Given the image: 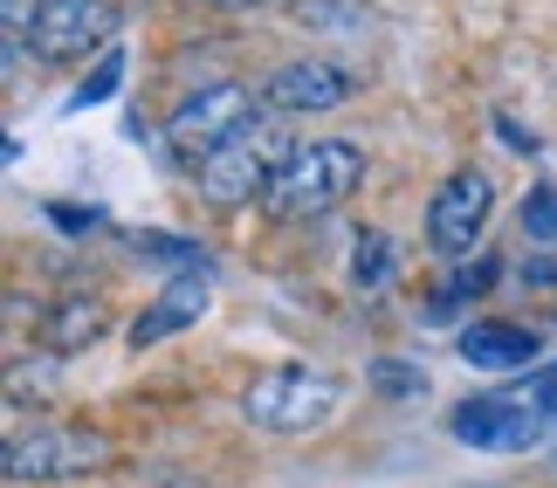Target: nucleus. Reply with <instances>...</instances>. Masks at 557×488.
Listing matches in <instances>:
<instances>
[{
    "instance_id": "obj_1",
    "label": "nucleus",
    "mask_w": 557,
    "mask_h": 488,
    "mask_svg": "<svg viewBox=\"0 0 557 488\" xmlns=\"http://www.w3.org/2000/svg\"><path fill=\"white\" fill-rule=\"evenodd\" d=\"M358 186H366V152L345 138H317V145H296L289 152V165L275 173L262 207L275 221H317L331 207H345Z\"/></svg>"
},
{
    "instance_id": "obj_2",
    "label": "nucleus",
    "mask_w": 557,
    "mask_h": 488,
    "mask_svg": "<svg viewBox=\"0 0 557 488\" xmlns=\"http://www.w3.org/2000/svg\"><path fill=\"white\" fill-rule=\"evenodd\" d=\"M289 132L275 124L269 111L262 117H248L242 132H234L221 152H207L200 165H193V179H200V200L207 207H248L255 193L269 200V186H275V173L289 165Z\"/></svg>"
},
{
    "instance_id": "obj_3",
    "label": "nucleus",
    "mask_w": 557,
    "mask_h": 488,
    "mask_svg": "<svg viewBox=\"0 0 557 488\" xmlns=\"http://www.w3.org/2000/svg\"><path fill=\"white\" fill-rule=\"evenodd\" d=\"M337 406H345V378L304 372V365L262 372L242 392L248 427H262V434H317V427H331V420H337Z\"/></svg>"
},
{
    "instance_id": "obj_4",
    "label": "nucleus",
    "mask_w": 557,
    "mask_h": 488,
    "mask_svg": "<svg viewBox=\"0 0 557 488\" xmlns=\"http://www.w3.org/2000/svg\"><path fill=\"white\" fill-rule=\"evenodd\" d=\"M248 117H262V111H255V90H248V83H207L200 97H186L180 111L165 117V145H173L180 159L200 165L207 152H221V145L242 132Z\"/></svg>"
},
{
    "instance_id": "obj_5",
    "label": "nucleus",
    "mask_w": 557,
    "mask_h": 488,
    "mask_svg": "<svg viewBox=\"0 0 557 488\" xmlns=\"http://www.w3.org/2000/svg\"><path fill=\"white\" fill-rule=\"evenodd\" d=\"M111 468V440L90 427H35L8 448L14 481H62V475H97Z\"/></svg>"
},
{
    "instance_id": "obj_6",
    "label": "nucleus",
    "mask_w": 557,
    "mask_h": 488,
    "mask_svg": "<svg viewBox=\"0 0 557 488\" xmlns=\"http://www.w3.org/2000/svg\"><path fill=\"white\" fill-rule=\"evenodd\" d=\"M488 214H496V186H488L482 165H461V173L426 200V248L434 254H475Z\"/></svg>"
},
{
    "instance_id": "obj_7",
    "label": "nucleus",
    "mask_w": 557,
    "mask_h": 488,
    "mask_svg": "<svg viewBox=\"0 0 557 488\" xmlns=\"http://www.w3.org/2000/svg\"><path fill=\"white\" fill-rule=\"evenodd\" d=\"M111 35H117L111 0H41V14L28 28L41 62H83L90 49H103Z\"/></svg>"
},
{
    "instance_id": "obj_8",
    "label": "nucleus",
    "mask_w": 557,
    "mask_h": 488,
    "mask_svg": "<svg viewBox=\"0 0 557 488\" xmlns=\"http://www.w3.org/2000/svg\"><path fill=\"white\" fill-rule=\"evenodd\" d=\"M455 440L461 448H482V454H523L544 440V413L530 406V399H468L455 406Z\"/></svg>"
},
{
    "instance_id": "obj_9",
    "label": "nucleus",
    "mask_w": 557,
    "mask_h": 488,
    "mask_svg": "<svg viewBox=\"0 0 557 488\" xmlns=\"http://www.w3.org/2000/svg\"><path fill=\"white\" fill-rule=\"evenodd\" d=\"M351 97H358V76L345 70V62H324V55L283 62V70L262 83V103H269V111H296V117L337 111V103H351Z\"/></svg>"
},
{
    "instance_id": "obj_10",
    "label": "nucleus",
    "mask_w": 557,
    "mask_h": 488,
    "mask_svg": "<svg viewBox=\"0 0 557 488\" xmlns=\"http://www.w3.org/2000/svg\"><path fill=\"white\" fill-rule=\"evenodd\" d=\"M537 351H544V337L523 330V324H503V316H482V324L461 330V358L475 372H530Z\"/></svg>"
},
{
    "instance_id": "obj_11",
    "label": "nucleus",
    "mask_w": 557,
    "mask_h": 488,
    "mask_svg": "<svg viewBox=\"0 0 557 488\" xmlns=\"http://www.w3.org/2000/svg\"><path fill=\"white\" fill-rule=\"evenodd\" d=\"M193 316H207V289H200V283H173V289H165L159 303H152V310H145L138 324H132V345H138V351H152L159 337L186 330Z\"/></svg>"
},
{
    "instance_id": "obj_12",
    "label": "nucleus",
    "mask_w": 557,
    "mask_h": 488,
    "mask_svg": "<svg viewBox=\"0 0 557 488\" xmlns=\"http://www.w3.org/2000/svg\"><path fill=\"white\" fill-rule=\"evenodd\" d=\"M296 21L310 35H366L372 28V14L358 0H296Z\"/></svg>"
},
{
    "instance_id": "obj_13",
    "label": "nucleus",
    "mask_w": 557,
    "mask_h": 488,
    "mask_svg": "<svg viewBox=\"0 0 557 488\" xmlns=\"http://www.w3.org/2000/svg\"><path fill=\"white\" fill-rule=\"evenodd\" d=\"M523 235L557 248V186H537V193L523 200Z\"/></svg>"
},
{
    "instance_id": "obj_14",
    "label": "nucleus",
    "mask_w": 557,
    "mask_h": 488,
    "mask_svg": "<svg viewBox=\"0 0 557 488\" xmlns=\"http://www.w3.org/2000/svg\"><path fill=\"white\" fill-rule=\"evenodd\" d=\"M351 275H358V283H385V275H393V248H385V235H358Z\"/></svg>"
},
{
    "instance_id": "obj_15",
    "label": "nucleus",
    "mask_w": 557,
    "mask_h": 488,
    "mask_svg": "<svg viewBox=\"0 0 557 488\" xmlns=\"http://www.w3.org/2000/svg\"><path fill=\"white\" fill-rule=\"evenodd\" d=\"M488 283H496V262H475V268H461L455 283H447V296H441V303H461V296H482Z\"/></svg>"
},
{
    "instance_id": "obj_16",
    "label": "nucleus",
    "mask_w": 557,
    "mask_h": 488,
    "mask_svg": "<svg viewBox=\"0 0 557 488\" xmlns=\"http://www.w3.org/2000/svg\"><path fill=\"white\" fill-rule=\"evenodd\" d=\"M523 399L537 406L544 420H557V365H544V372H530V386H523Z\"/></svg>"
},
{
    "instance_id": "obj_17",
    "label": "nucleus",
    "mask_w": 557,
    "mask_h": 488,
    "mask_svg": "<svg viewBox=\"0 0 557 488\" xmlns=\"http://www.w3.org/2000/svg\"><path fill=\"white\" fill-rule=\"evenodd\" d=\"M111 90H117V55H111V62H103V70H97L90 83H83V90H76L70 103H76V111H83V103H103V97H111Z\"/></svg>"
},
{
    "instance_id": "obj_18",
    "label": "nucleus",
    "mask_w": 557,
    "mask_h": 488,
    "mask_svg": "<svg viewBox=\"0 0 557 488\" xmlns=\"http://www.w3.org/2000/svg\"><path fill=\"white\" fill-rule=\"evenodd\" d=\"M35 0H0V21H8V41H21V35H28L35 28Z\"/></svg>"
},
{
    "instance_id": "obj_19",
    "label": "nucleus",
    "mask_w": 557,
    "mask_h": 488,
    "mask_svg": "<svg viewBox=\"0 0 557 488\" xmlns=\"http://www.w3.org/2000/svg\"><path fill=\"white\" fill-rule=\"evenodd\" d=\"M379 386H385V392H420L426 378H420V372H399V365H379Z\"/></svg>"
},
{
    "instance_id": "obj_20",
    "label": "nucleus",
    "mask_w": 557,
    "mask_h": 488,
    "mask_svg": "<svg viewBox=\"0 0 557 488\" xmlns=\"http://www.w3.org/2000/svg\"><path fill=\"white\" fill-rule=\"evenodd\" d=\"M213 8H248V0H213Z\"/></svg>"
}]
</instances>
